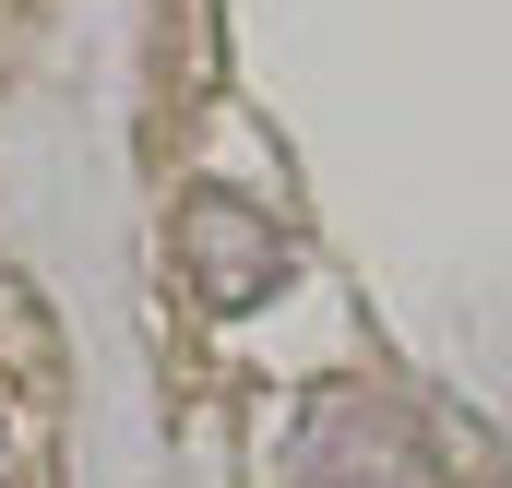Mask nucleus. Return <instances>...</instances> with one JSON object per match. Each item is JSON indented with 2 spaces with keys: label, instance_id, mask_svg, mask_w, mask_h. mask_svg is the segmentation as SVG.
Here are the masks:
<instances>
[{
  "label": "nucleus",
  "instance_id": "nucleus-2",
  "mask_svg": "<svg viewBox=\"0 0 512 488\" xmlns=\"http://www.w3.org/2000/svg\"><path fill=\"white\" fill-rule=\"evenodd\" d=\"M0 488H24V417L0 405Z\"/></svg>",
  "mask_w": 512,
  "mask_h": 488
},
{
  "label": "nucleus",
  "instance_id": "nucleus-1",
  "mask_svg": "<svg viewBox=\"0 0 512 488\" xmlns=\"http://www.w3.org/2000/svg\"><path fill=\"white\" fill-rule=\"evenodd\" d=\"M179 274L203 286V310H251V298H274V274H286V239H274V215H251L239 191H179Z\"/></svg>",
  "mask_w": 512,
  "mask_h": 488
}]
</instances>
